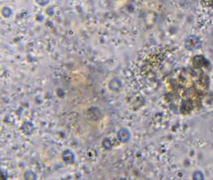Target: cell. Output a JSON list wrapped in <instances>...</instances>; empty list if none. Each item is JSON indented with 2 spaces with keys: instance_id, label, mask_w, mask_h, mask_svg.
Returning a JSON list of instances; mask_svg holds the SVG:
<instances>
[{
  "instance_id": "obj_2",
  "label": "cell",
  "mask_w": 213,
  "mask_h": 180,
  "mask_svg": "<svg viewBox=\"0 0 213 180\" xmlns=\"http://www.w3.org/2000/svg\"><path fill=\"white\" fill-rule=\"evenodd\" d=\"M62 159L66 163H73L74 161V155L70 150H66L62 154Z\"/></svg>"
},
{
  "instance_id": "obj_4",
  "label": "cell",
  "mask_w": 213,
  "mask_h": 180,
  "mask_svg": "<svg viewBox=\"0 0 213 180\" xmlns=\"http://www.w3.org/2000/svg\"><path fill=\"white\" fill-rule=\"evenodd\" d=\"M28 123H26V124H25L24 125V128H25V130H24V133L26 134H28V133H31V131L30 130H29V128H30V129H33V125L32 124H29V125H27Z\"/></svg>"
},
{
  "instance_id": "obj_3",
  "label": "cell",
  "mask_w": 213,
  "mask_h": 180,
  "mask_svg": "<svg viewBox=\"0 0 213 180\" xmlns=\"http://www.w3.org/2000/svg\"><path fill=\"white\" fill-rule=\"evenodd\" d=\"M118 136H119L120 141H122V142H125V141H128L129 137H130V134H129L128 131H127L125 129H122L119 132Z\"/></svg>"
},
{
  "instance_id": "obj_1",
  "label": "cell",
  "mask_w": 213,
  "mask_h": 180,
  "mask_svg": "<svg viewBox=\"0 0 213 180\" xmlns=\"http://www.w3.org/2000/svg\"><path fill=\"white\" fill-rule=\"evenodd\" d=\"M185 45L189 50H194V49H197L201 46V42L197 38L192 36L186 40Z\"/></svg>"
},
{
  "instance_id": "obj_5",
  "label": "cell",
  "mask_w": 213,
  "mask_h": 180,
  "mask_svg": "<svg viewBox=\"0 0 213 180\" xmlns=\"http://www.w3.org/2000/svg\"><path fill=\"white\" fill-rule=\"evenodd\" d=\"M35 1L40 6H45V5L48 3L50 0H35Z\"/></svg>"
}]
</instances>
